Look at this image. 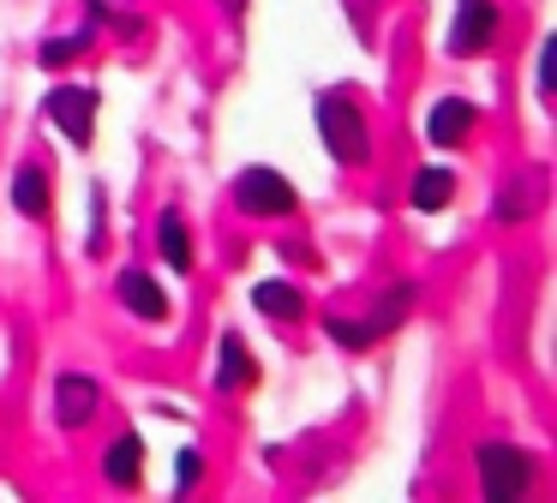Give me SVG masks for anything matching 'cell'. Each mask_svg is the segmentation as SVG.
I'll use <instances>...</instances> for the list:
<instances>
[{"label": "cell", "instance_id": "cell-15", "mask_svg": "<svg viewBox=\"0 0 557 503\" xmlns=\"http://www.w3.org/2000/svg\"><path fill=\"white\" fill-rule=\"evenodd\" d=\"M413 299H420V294H413V282H396L384 299H377V318H372V330H377V335H384V330H396V323L413 311Z\"/></svg>", "mask_w": 557, "mask_h": 503}, {"label": "cell", "instance_id": "cell-3", "mask_svg": "<svg viewBox=\"0 0 557 503\" xmlns=\"http://www.w3.org/2000/svg\"><path fill=\"white\" fill-rule=\"evenodd\" d=\"M42 108H49L54 126H61L73 144L97 138V90H90V84H61V90H49V102H42Z\"/></svg>", "mask_w": 557, "mask_h": 503}, {"label": "cell", "instance_id": "cell-18", "mask_svg": "<svg viewBox=\"0 0 557 503\" xmlns=\"http://www.w3.org/2000/svg\"><path fill=\"white\" fill-rule=\"evenodd\" d=\"M521 210H528V186H516V192H497V204H492V216H497V222H516Z\"/></svg>", "mask_w": 557, "mask_h": 503}, {"label": "cell", "instance_id": "cell-6", "mask_svg": "<svg viewBox=\"0 0 557 503\" xmlns=\"http://www.w3.org/2000/svg\"><path fill=\"white\" fill-rule=\"evenodd\" d=\"M97 402H102V390L90 378H78V371H66V378L54 383V414H61V426H90V419H97Z\"/></svg>", "mask_w": 557, "mask_h": 503}, {"label": "cell", "instance_id": "cell-4", "mask_svg": "<svg viewBox=\"0 0 557 503\" xmlns=\"http://www.w3.org/2000/svg\"><path fill=\"white\" fill-rule=\"evenodd\" d=\"M234 198H240L246 216H288L294 210V186L282 174H270V168H246Z\"/></svg>", "mask_w": 557, "mask_h": 503}, {"label": "cell", "instance_id": "cell-13", "mask_svg": "<svg viewBox=\"0 0 557 503\" xmlns=\"http://www.w3.org/2000/svg\"><path fill=\"white\" fill-rule=\"evenodd\" d=\"M456 198V174H449V168H420V174H413V210H444V204Z\"/></svg>", "mask_w": 557, "mask_h": 503}, {"label": "cell", "instance_id": "cell-2", "mask_svg": "<svg viewBox=\"0 0 557 503\" xmlns=\"http://www.w3.org/2000/svg\"><path fill=\"white\" fill-rule=\"evenodd\" d=\"M473 462H480V491L492 503H516L521 491L533 486V455L509 450V443H485Z\"/></svg>", "mask_w": 557, "mask_h": 503}, {"label": "cell", "instance_id": "cell-5", "mask_svg": "<svg viewBox=\"0 0 557 503\" xmlns=\"http://www.w3.org/2000/svg\"><path fill=\"white\" fill-rule=\"evenodd\" d=\"M497 36V7L492 0H456V24H449V54H480Z\"/></svg>", "mask_w": 557, "mask_h": 503}, {"label": "cell", "instance_id": "cell-7", "mask_svg": "<svg viewBox=\"0 0 557 503\" xmlns=\"http://www.w3.org/2000/svg\"><path fill=\"white\" fill-rule=\"evenodd\" d=\"M114 294H121L126 311H138L145 323H162V318H169V294H162V287L150 282L145 270H126L121 282H114Z\"/></svg>", "mask_w": 557, "mask_h": 503}, {"label": "cell", "instance_id": "cell-19", "mask_svg": "<svg viewBox=\"0 0 557 503\" xmlns=\"http://www.w3.org/2000/svg\"><path fill=\"white\" fill-rule=\"evenodd\" d=\"M198 474H205V462H198V450H186V455H181V491H193Z\"/></svg>", "mask_w": 557, "mask_h": 503}, {"label": "cell", "instance_id": "cell-14", "mask_svg": "<svg viewBox=\"0 0 557 503\" xmlns=\"http://www.w3.org/2000/svg\"><path fill=\"white\" fill-rule=\"evenodd\" d=\"M157 252H162V263H174V270H193V234H186V222L174 210L157 222Z\"/></svg>", "mask_w": 557, "mask_h": 503}, {"label": "cell", "instance_id": "cell-1", "mask_svg": "<svg viewBox=\"0 0 557 503\" xmlns=\"http://www.w3.org/2000/svg\"><path fill=\"white\" fill-rule=\"evenodd\" d=\"M318 138L330 144V156H336V162H366V156H372V132H366V114L360 108L348 102V96L342 90H330V96H318Z\"/></svg>", "mask_w": 557, "mask_h": 503}, {"label": "cell", "instance_id": "cell-17", "mask_svg": "<svg viewBox=\"0 0 557 503\" xmlns=\"http://www.w3.org/2000/svg\"><path fill=\"white\" fill-rule=\"evenodd\" d=\"M90 48V30L78 36H61V42H42V66H66V60H78Z\"/></svg>", "mask_w": 557, "mask_h": 503}, {"label": "cell", "instance_id": "cell-9", "mask_svg": "<svg viewBox=\"0 0 557 503\" xmlns=\"http://www.w3.org/2000/svg\"><path fill=\"white\" fill-rule=\"evenodd\" d=\"M468 132H473V102H461V96H444L432 108V120H425V138L432 144H461Z\"/></svg>", "mask_w": 557, "mask_h": 503}, {"label": "cell", "instance_id": "cell-11", "mask_svg": "<svg viewBox=\"0 0 557 503\" xmlns=\"http://www.w3.org/2000/svg\"><path fill=\"white\" fill-rule=\"evenodd\" d=\"M13 210L30 216V222H42V216H49V174H42L37 162H25L13 174Z\"/></svg>", "mask_w": 557, "mask_h": 503}, {"label": "cell", "instance_id": "cell-16", "mask_svg": "<svg viewBox=\"0 0 557 503\" xmlns=\"http://www.w3.org/2000/svg\"><path fill=\"white\" fill-rule=\"evenodd\" d=\"M324 330L336 335L342 347H372V342H377V330H372V323H354V318H324Z\"/></svg>", "mask_w": 557, "mask_h": 503}, {"label": "cell", "instance_id": "cell-10", "mask_svg": "<svg viewBox=\"0 0 557 503\" xmlns=\"http://www.w3.org/2000/svg\"><path fill=\"white\" fill-rule=\"evenodd\" d=\"M102 474H109V486H138V474H145V443H138L133 431H121V438L102 450Z\"/></svg>", "mask_w": 557, "mask_h": 503}, {"label": "cell", "instance_id": "cell-12", "mask_svg": "<svg viewBox=\"0 0 557 503\" xmlns=\"http://www.w3.org/2000/svg\"><path fill=\"white\" fill-rule=\"evenodd\" d=\"M252 306L264 311V318L294 323V318L306 311V299H300V287H288V282H258V287H252Z\"/></svg>", "mask_w": 557, "mask_h": 503}, {"label": "cell", "instance_id": "cell-8", "mask_svg": "<svg viewBox=\"0 0 557 503\" xmlns=\"http://www.w3.org/2000/svg\"><path fill=\"white\" fill-rule=\"evenodd\" d=\"M258 383V359L246 354L240 335H222L216 342V390H252Z\"/></svg>", "mask_w": 557, "mask_h": 503}]
</instances>
